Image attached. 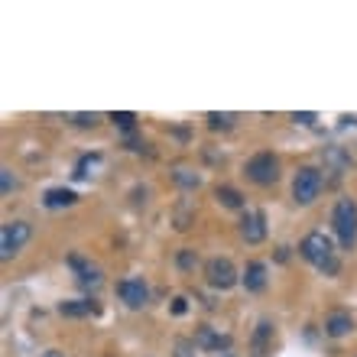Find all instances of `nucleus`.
<instances>
[{
	"label": "nucleus",
	"mask_w": 357,
	"mask_h": 357,
	"mask_svg": "<svg viewBox=\"0 0 357 357\" xmlns=\"http://www.w3.org/2000/svg\"><path fill=\"white\" fill-rule=\"evenodd\" d=\"M59 312L69 319H85V315H98L101 306L95 299H75V302H59Z\"/></svg>",
	"instance_id": "15"
},
{
	"label": "nucleus",
	"mask_w": 357,
	"mask_h": 357,
	"mask_svg": "<svg viewBox=\"0 0 357 357\" xmlns=\"http://www.w3.org/2000/svg\"><path fill=\"white\" fill-rule=\"evenodd\" d=\"M325 160L332 162V169H334L338 175H341L347 166H351V156H345V153H341V147H332L328 153H325Z\"/></svg>",
	"instance_id": "19"
},
{
	"label": "nucleus",
	"mask_w": 357,
	"mask_h": 357,
	"mask_svg": "<svg viewBox=\"0 0 357 357\" xmlns=\"http://www.w3.org/2000/svg\"><path fill=\"white\" fill-rule=\"evenodd\" d=\"M218 357H234V354H218Z\"/></svg>",
	"instance_id": "28"
},
{
	"label": "nucleus",
	"mask_w": 357,
	"mask_h": 357,
	"mask_svg": "<svg viewBox=\"0 0 357 357\" xmlns=\"http://www.w3.org/2000/svg\"><path fill=\"white\" fill-rule=\"evenodd\" d=\"M173 179L182 185V188H198V185H201V175L192 173V169H175Z\"/></svg>",
	"instance_id": "20"
},
{
	"label": "nucleus",
	"mask_w": 357,
	"mask_h": 357,
	"mask_svg": "<svg viewBox=\"0 0 357 357\" xmlns=\"http://www.w3.org/2000/svg\"><path fill=\"white\" fill-rule=\"evenodd\" d=\"M29 234H33V227H29L26 221L0 224V260H13V257H16V254L26 247Z\"/></svg>",
	"instance_id": "6"
},
{
	"label": "nucleus",
	"mask_w": 357,
	"mask_h": 357,
	"mask_svg": "<svg viewBox=\"0 0 357 357\" xmlns=\"http://www.w3.org/2000/svg\"><path fill=\"white\" fill-rule=\"evenodd\" d=\"M198 347H205V351H227L231 347V334L218 332V328H211V325H198L195 328V338H192Z\"/></svg>",
	"instance_id": "8"
},
{
	"label": "nucleus",
	"mask_w": 357,
	"mask_h": 357,
	"mask_svg": "<svg viewBox=\"0 0 357 357\" xmlns=\"http://www.w3.org/2000/svg\"><path fill=\"white\" fill-rule=\"evenodd\" d=\"M175 267L182 273H195V267H198V254L192 250V247H182L179 254H175Z\"/></svg>",
	"instance_id": "17"
},
{
	"label": "nucleus",
	"mask_w": 357,
	"mask_h": 357,
	"mask_svg": "<svg viewBox=\"0 0 357 357\" xmlns=\"http://www.w3.org/2000/svg\"><path fill=\"white\" fill-rule=\"evenodd\" d=\"M244 175H247V182L260 185V188H270V185H276V179H280V160L273 156L270 149L254 153V156L244 162Z\"/></svg>",
	"instance_id": "4"
},
{
	"label": "nucleus",
	"mask_w": 357,
	"mask_h": 357,
	"mask_svg": "<svg viewBox=\"0 0 357 357\" xmlns=\"http://www.w3.org/2000/svg\"><path fill=\"white\" fill-rule=\"evenodd\" d=\"M72 123L75 127H98L101 117L98 114H72Z\"/></svg>",
	"instance_id": "24"
},
{
	"label": "nucleus",
	"mask_w": 357,
	"mask_h": 357,
	"mask_svg": "<svg viewBox=\"0 0 357 357\" xmlns=\"http://www.w3.org/2000/svg\"><path fill=\"white\" fill-rule=\"evenodd\" d=\"M321 188H325L321 169H315V166H299L296 175H293V201H296L299 208L315 205L321 195Z\"/></svg>",
	"instance_id": "3"
},
{
	"label": "nucleus",
	"mask_w": 357,
	"mask_h": 357,
	"mask_svg": "<svg viewBox=\"0 0 357 357\" xmlns=\"http://www.w3.org/2000/svg\"><path fill=\"white\" fill-rule=\"evenodd\" d=\"M0 192H3V198L10 195V192H16V179H13V173L7 169V166L0 169Z\"/></svg>",
	"instance_id": "22"
},
{
	"label": "nucleus",
	"mask_w": 357,
	"mask_h": 357,
	"mask_svg": "<svg viewBox=\"0 0 357 357\" xmlns=\"http://www.w3.org/2000/svg\"><path fill=\"white\" fill-rule=\"evenodd\" d=\"M69 267L78 273V276H75V280H78V286H85V289H95V286H101V273L95 270V267H91L85 257L72 254V257H69Z\"/></svg>",
	"instance_id": "12"
},
{
	"label": "nucleus",
	"mask_w": 357,
	"mask_h": 357,
	"mask_svg": "<svg viewBox=\"0 0 357 357\" xmlns=\"http://www.w3.org/2000/svg\"><path fill=\"white\" fill-rule=\"evenodd\" d=\"M214 198H218V205H221V208H231V211H241L247 205L244 195L237 192L234 185H218V188H214Z\"/></svg>",
	"instance_id": "16"
},
{
	"label": "nucleus",
	"mask_w": 357,
	"mask_h": 357,
	"mask_svg": "<svg viewBox=\"0 0 357 357\" xmlns=\"http://www.w3.org/2000/svg\"><path fill=\"white\" fill-rule=\"evenodd\" d=\"M293 121H296V123H302V127H312V123H315V121H319V117H315V114H312V111H302V114H293Z\"/></svg>",
	"instance_id": "26"
},
{
	"label": "nucleus",
	"mask_w": 357,
	"mask_h": 357,
	"mask_svg": "<svg viewBox=\"0 0 357 357\" xmlns=\"http://www.w3.org/2000/svg\"><path fill=\"white\" fill-rule=\"evenodd\" d=\"M299 254L306 263H312L319 273L325 276H338L341 273V260H338V250H334L332 237L325 234V231H308L302 237V244H299Z\"/></svg>",
	"instance_id": "1"
},
{
	"label": "nucleus",
	"mask_w": 357,
	"mask_h": 357,
	"mask_svg": "<svg viewBox=\"0 0 357 357\" xmlns=\"http://www.w3.org/2000/svg\"><path fill=\"white\" fill-rule=\"evenodd\" d=\"M195 341H188V338H179V341H175V357H198L195 354Z\"/></svg>",
	"instance_id": "23"
},
{
	"label": "nucleus",
	"mask_w": 357,
	"mask_h": 357,
	"mask_svg": "<svg viewBox=\"0 0 357 357\" xmlns=\"http://www.w3.org/2000/svg\"><path fill=\"white\" fill-rule=\"evenodd\" d=\"M241 237L247 244H260L267 237V214L263 211H247L241 218Z\"/></svg>",
	"instance_id": "9"
},
{
	"label": "nucleus",
	"mask_w": 357,
	"mask_h": 357,
	"mask_svg": "<svg viewBox=\"0 0 357 357\" xmlns=\"http://www.w3.org/2000/svg\"><path fill=\"white\" fill-rule=\"evenodd\" d=\"M75 201H78V195H75L72 188H65V185L46 188V195H42V205H46L49 211H56V208H72Z\"/></svg>",
	"instance_id": "14"
},
{
	"label": "nucleus",
	"mask_w": 357,
	"mask_h": 357,
	"mask_svg": "<svg viewBox=\"0 0 357 357\" xmlns=\"http://www.w3.org/2000/svg\"><path fill=\"white\" fill-rule=\"evenodd\" d=\"M354 332V315L347 308H332L325 315V334L328 338H345V334Z\"/></svg>",
	"instance_id": "10"
},
{
	"label": "nucleus",
	"mask_w": 357,
	"mask_h": 357,
	"mask_svg": "<svg viewBox=\"0 0 357 357\" xmlns=\"http://www.w3.org/2000/svg\"><path fill=\"white\" fill-rule=\"evenodd\" d=\"M111 121H114V127H121V130H134V127H136V114H130V111H114Z\"/></svg>",
	"instance_id": "21"
},
{
	"label": "nucleus",
	"mask_w": 357,
	"mask_h": 357,
	"mask_svg": "<svg viewBox=\"0 0 357 357\" xmlns=\"http://www.w3.org/2000/svg\"><path fill=\"white\" fill-rule=\"evenodd\" d=\"M270 345H273V321H260L257 328H254V338H250V351L254 357H267L270 354Z\"/></svg>",
	"instance_id": "13"
},
{
	"label": "nucleus",
	"mask_w": 357,
	"mask_h": 357,
	"mask_svg": "<svg viewBox=\"0 0 357 357\" xmlns=\"http://www.w3.org/2000/svg\"><path fill=\"white\" fill-rule=\"evenodd\" d=\"M205 121H208L211 130H231L237 117H234V114H218V111H211V114H205Z\"/></svg>",
	"instance_id": "18"
},
{
	"label": "nucleus",
	"mask_w": 357,
	"mask_h": 357,
	"mask_svg": "<svg viewBox=\"0 0 357 357\" xmlns=\"http://www.w3.org/2000/svg\"><path fill=\"white\" fill-rule=\"evenodd\" d=\"M42 357H65V354H59V351H46Z\"/></svg>",
	"instance_id": "27"
},
{
	"label": "nucleus",
	"mask_w": 357,
	"mask_h": 357,
	"mask_svg": "<svg viewBox=\"0 0 357 357\" xmlns=\"http://www.w3.org/2000/svg\"><path fill=\"white\" fill-rule=\"evenodd\" d=\"M205 283H208L211 289L227 293V289H234V286L241 283V273L234 270V263L227 257H211V260H205Z\"/></svg>",
	"instance_id": "5"
},
{
	"label": "nucleus",
	"mask_w": 357,
	"mask_h": 357,
	"mask_svg": "<svg viewBox=\"0 0 357 357\" xmlns=\"http://www.w3.org/2000/svg\"><path fill=\"white\" fill-rule=\"evenodd\" d=\"M241 283L247 293H263L267 289V263L263 260H250L241 273Z\"/></svg>",
	"instance_id": "11"
},
{
	"label": "nucleus",
	"mask_w": 357,
	"mask_h": 357,
	"mask_svg": "<svg viewBox=\"0 0 357 357\" xmlns=\"http://www.w3.org/2000/svg\"><path fill=\"white\" fill-rule=\"evenodd\" d=\"M117 299L127 308H143V306H149V286L140 276H127V280L117 283Z\"/></svg>",
	"instance_id": "7"
},
{
	"label": "nucleus",
	"mask_w": 357,
	"mask_h": 357,
	"mask_svg": "<svg viewBox=\"0 0 357 357\" xmlns=\"http://www.w3.org/2000/svg\"><path fill=\"white\" fill-rule=\"evenodd\" d=\"M169 312H173V315H185V312H188V299H185V296H175L173 306H169Z\"/></svg>",
	"instance_id": "25"
},
{
	"label": "nucleus",
	"mask_w": 357,
	"mask_h": 357,
	"mask_svg": "<svg viewBox=\"0 0 357 357\" xmlns=\"http://www.w3.org/2000/svg\"><path fill=\"white\" fill-rule=\"evenodd\" d=\"M332 227H334V234H338L341 250H354V247H357V201H354V198L341 195L338 201H334Z\"/></svg>",
	"instance_id": "2"
}]
</instances>
